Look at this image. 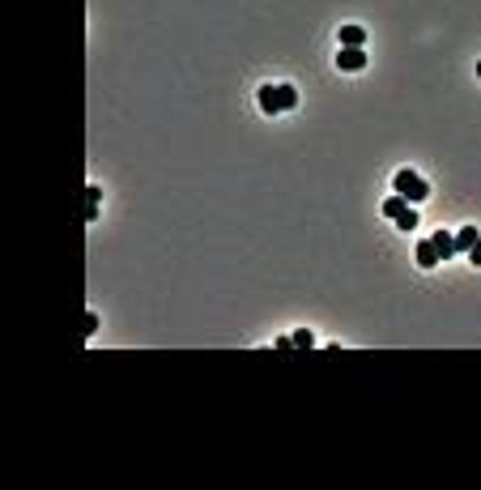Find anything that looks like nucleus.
Segmentation results:
<instances>
[{
  "label": "nucleus",
  "instance_id": "obj_1",
  "mask_svg": "<svg viewBox=\"0 0 481 490\" xmlns=\"http://www.w3.org/2000/svg\"><path fill=\"white\" fill-rule=\"evenodd\" d=\"M392 188L404 196V201H409V205H422L426 201V196H430V184L418 175V170H396V179H392Z\"/></svg>",
  "mask_w": 481,
  "mask_h": 490
},
{
  "label": "nucleus",
  "instance_id": "obj_2",
  "mask_svg": "<svg viewBox=\"0 0 481 490\" xmlns=\"http://www.w3.org/2000/svg\"><path fill=\"white\" fill-rule=\"evenodd\" d=\"M260 111H264V115H282V111H286L282 86H260Z\"/></svg>",
  "mask_w": 481,
  "mask_h": 490
},
{
  "label": "nucleus",
  "instance_id": "obj_3",
  "mask_svg": "<svg viewBox=\"0 0 481 490\" xmlns=\"http://www.w3.org/2000/svg\"><path fill=\"white\" fill-rule=\"evenodd\" d=\"M337 68H341V72H358V68H366V56H362V47H341V56H337Z\"/></svg>",
  "mask_w": 481,
  "mask_h": 490
},
{
  "label": "nucleus",
  "instance_id": "obj_4",
  "mask_svg": "<svg viewBox=\"0 0 481 490\" xmlns=\"http://www.w3.org/2000/svg\"><path fill=\"white\" fill-rule=\"evenodd\" d=\"M418 264L422 268H439L443 264V256L435 252V243H430V239H418Z\"/></svg>",
  "mask_w": 481,
  "mask_h": 490
},
{
  "label": "nucleus",
  "instance_id": "obj_5",
  "mask_svg": "<svg viewBox=\"0 0 481 490\" xmlns=\"http://www.w3.org/2000/svg\"><path fill=\"white\" fill-rule=\"evenodd\" d=\"M430 243H435V252H439L443 260H451L455 252H460V248H455V235H451V231H439V235H430Z\"/></svg>",
  "mask_w": 481,
  "mask_h": 490
},
{
  "label": "nucleus",
  "instance_id": "obj_6",
  "mask_svg": "<svg viewBox=\"0 0 481 490\" xmlns=\"http://www.w3.org/2000/svg\"><path fill=\"white\" fill-rule=\"evenodd\" d=\"M337 39H341V47H362V43H366V30H362V26H341Z\"/></svg>",
  "mask_w": 481,
  "mask_h": 490
},
{
  "label": "nucleus",
  "instance_id": "obj_7",
  "mask_svg": "<svg viewBox=\"0 0 481 490\" xmlns=\"http://www.w3.org/2000/svg\"><path fill=\"white\" fill-rule=\"evenodd\" d=\"M404 209H409V201H404V196H400V192H392V196H388V201H384V217H392V222H396V217H400Z\"/></svg>",
  "mask_w": 481,
  "mask_h": 490
},
{
  "label": "nucleus",
  "instance_id": "obj_8",
  "mask_svg": "<svg viewBox=\"0 0 481 490\" xmlns=\"http://www.w3.org/2000/svg\"><path fill=\"white\" fill-rule=\"evenodd\" d=\"M477 239H481V231H477V226H460V231H455V248H460V252H469Z\"/></svg>",
  "mask_w": 481,
  "mask_h": 490
},
{
  "label": "nucleus",
  "instance_id": "obj_9",
  "mask_svg": "<svg viewBox=\"0 0 481 490\" xmlns=\"http://www.w3.org/2000/svg\"><path fill=\"white\" fill-rule=\"evenodd\" d=\"M294 346H298V350H315V333H311V329H298V333H294Z\"/></svg>",
  "mask_w": 481,
  "mask_h": 490
},
{
  "label": "nucleus",
  "instance_id": "obj_10",
  "mask_svg": "<svg viewBox=\"0 0 481 490\" xmlns=\"http://www.w3.org/2000/svg\"><path fill=\"white\" fill-rule=\"evenodd\" d=\"M86 201H90V205H98V201H103V188L90 184V188H86Z\"/></svg>",
  "mask_w": 481,
  "mask_h": 490
},
{
  "label": "nucleus",
  "instance_id": "obj_11",
  "mask_svg": "<svg viewBox=\"0 0 481 490\" xmlns=\"http://www.w3.org/2000/svg\"><path fill=\"white\" fill-rule=\"evenodd\" d=\"M94 333H98V315L90 311V315H86V337H94Z\"/></svg>",
  "mask_w": 481,
  "mask_h": 490
},
{
  "label": "nucleus",
  "instance_id": "obj_12",
  "mask_svg": "<svg viewBox=\"0 0 481 490\" xmlns=\"http://www.w3.org/2000/svg\"><path fill=\"white\" fill-rule=\"evenodd\" d=\"M469 260H473V264H481V239H477L473 248H469Z\"/></svg>",
  "mask_w": 481,
  "mask_h": 490
},
{
  "label": "nucleus",
  "instance_id": "obj_13",
  "mask_svg": "<svg viewBox=\"0 0 481 490\" xmlns=\"http://www.w3.org/2000/svg\"><path fill=\"white\" fill-rule=\"evenodd\" d=\"M477 77H481V60H477Z\"/></svg>",
  "mask_w": 481,
  "mask_h": 490
}]
</instances>
